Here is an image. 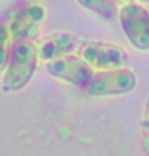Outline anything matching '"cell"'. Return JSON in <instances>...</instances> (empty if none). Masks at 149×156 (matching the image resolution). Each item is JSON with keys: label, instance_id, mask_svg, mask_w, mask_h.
<instances>
[{"label": "cell", "instance_id": "6da1fadb", "mask_svg": "<svg viewBox=\"0 0 149 156\" xmlns=\"http://www.w3.org/2000/svg\"><path fill=\"white\" fill-rule=\"evenodd\" d=\"M37 45L32 40L13 41L8 64L3 70L2 89L6 93H16L24 89L37 70L38 66Z\"/></svg>", "mask_w": 149, "mask_h": 156}, {"label": "cell", "instance_id": "7a4b0ae2", "mask_svg": "<svg viewBox=\"0 0 149 156\" xmlns=\"http://www.w3.org/2000/svg\"><path fill=\"white\" fill-rule=\"evenodd\" d=\"M137 76L127 67L110 69V70H94L86 88L87 94L95 97L106 96H122L135 89Z\"/></svg>", "mask_w": 149, "mask_h": 156}, {"label": "cell", "instance_id": "3957f363", "mask_svg": "<svg viewBox=\"0 0 149 156\" xmlns=\"http://www.w3.org/2000/svg\"><path fill=\"white\" fill-rule=\"evenodd\" d=\"M119 23L129 43L138 51L149 49V11L143 3L132 2L119 6Z\"/></svg>", "mask_w": 149, "mask_h": 156}, {"label": "cell", "instance_id": "277c9868", "mask_svg": "<svg viewBox=\"0 0 149 156\" xmlns=\"http://www.w3.org/2000/svg\"><path fill=\"white\" fill-rule=\"evenodd\" d=\"M46 18L45 5L40 0H30L19 8L8 23V30L13 41L32 40L38 37L40 27Z\"/></svg>", "mask_w": 149, "mask_h": 156}, {"label": "cell", "instance_id": "5b68a950", "mask_svg": "<svg viewBox=\"0 0 149 156\" xmlns=\"http://www.w3.org/2000/svg\"><path fill=\"white\" fill-rule=\"evenodd\" d=\"M80 56L94 70H110L127 67L129 54L120 46L105 41H89L80 48Z\"/></svg>", "mask_w": 149, "mask_h": 156}, {"label": "cell", "instance_id": "8992f818", "mask_svg": "<svg viewBox=\"0 0 149 156\" xmlns=\"http://www.w3.org/2000/svg\"><path fill=\"white\" fill-rule=\"evenodd\" d=\"M45 70L54 78H59L62 81H67L73 86H81V88L86 86L92 73H94V69L81 56H76L73 53L48 61Z\"/></svg>", "mask_w": 149, "mask_h": 156}, {"label": "cell", "instance_id": "52a82bcc", "mask_svg": "<svg viewBox=\"0 0 149 156\" xmlns=\"http://www.w3.org/2000/svg\"><path fill=\"white\" fill-rule=\"evenodd\" d=\"M76 46H78V38L75 35L68 32H62V34L41 40L37 45V53H38L40 61L48 62V61L57 59L60 56L73 53Z\"/></svg>", "mask_w": 149, "mask_h": 156}, {"label": "cell", "instance_id": "ba28073f", "mask_svg": "<svg viewBox=\"0 0 149 156\" xmlns=\"http://www.w3.org/2000/svg\"><path fill=\"white\" fill-rule=\"evenodd\" d=\"M84 10L94 13L95 16L105 21H113L119 15V5L114 0H76Z\"/></svg>", "mask_w": 149, "mask_h": 156}, {"label": "cell", "instance_id": "9c48e42d", "mask_svg": "<svg viewBox=\"0 0 149 156\" xmlns=\"http://www.w3.org/2000/svg\"><path fill=\"white\" fill-rule=\"evenodd\" d=\"M11 46H13V38L8 30V24H0V73L3 72L6 64H8Z\"/></svg>", "mask_w": 149, "mask_h": 156}, {"label": "cell", "instance_id": "30bf717a", "mask_svg": "<svg viewBox=\"0 0 149 156\" xmlns=\"http://www.w3.org/2000/svg\"><path fill=\"white\" fill-rule=\"evenodd\" d=\"M141 129L144 132V139H149V99L144 105L143 116H141Z\"/></svg>", "mask_w": 149, "mask_h": 156}, {"label": "cell", "instance_id": "8fae6325", "mask_svg": "<svg viewBox=\"0 0 149 156\" xmlns=\"http://www.w3.org/2000/svg\"><path fill=\"white\" fill-rule=\"evenodd\" d=\"M114 2L120 6V5H125V3H129V2H132V0H114Z\"/></svg>", "mask_w": 149, "mask_h": 156}, {"label": "cell", "instance_id": "7c38bea8", "mask_svg": "<svg viewBox=\"0 0 149 156\" xmlns=\"http://www.w3.org/2000/svg\"><path fill=\"white\" fill-rule=\"evenodd\" d=\"M137 2H140V3H149V0H137Z\"/></svg>", "mask_w": 149, "mask_h": 156}]
</instances>
